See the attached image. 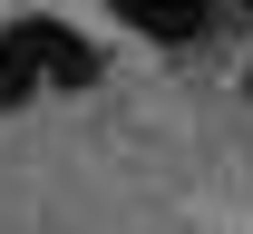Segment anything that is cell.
<instances>
[{"label": "cell", "instance_id": "obj_1", "mask_svg": "<svg viewBox=\"0 0 253 234\" xmlns=\"http://www.w3.org/2000/svg\"><path fill=\"white\" fill-rule=\"evenodd\" d=\"M0 39L39 68V98H78V88H97V49L68 30V20H39V10H30V20H10Z\"/></svg>", "mask_w": 253, "mask_h": 234}, {"label": "cell", "instance_id": "obj_2", "mask_svg": "<svg viewBox=\"0 0 253 234\" xmlns=\"http://www.w3.org/2000/svg\"><path fill=\"white\" fill-rule=\"evenodd\" d=\"M136 39H156V49H185V39H205L224 20V0H107Z\"/></svg>", "mask_w": 253, "mask_h": 234}, {"label": "cell", "instance_id": "obj_3", "mask_svg": "<svg viewBox=\"0 0 253 234\" xmlns=\"http://www.w3.org/2000/svg\"><path fill=\"white\" fill-rule=\"evenodd\" d=\"M224 10H234V20H253V0H224Z\"/></svg>", "mask_w": 253, "mask_h": 234}, {"label": "cell", "instance_id": "obj_4", "mask_svg": "<svg viewBox=\"0 0 253 234\" xmlns=\"http://www.w3.org/2000/svg\"><path fill=\"white\" fill-rule=\"evenodd\" d=\"M244 98H253V59H244Z\"/></svg>", "mask_w": 253, "mask_h": 234}]
</instances>
